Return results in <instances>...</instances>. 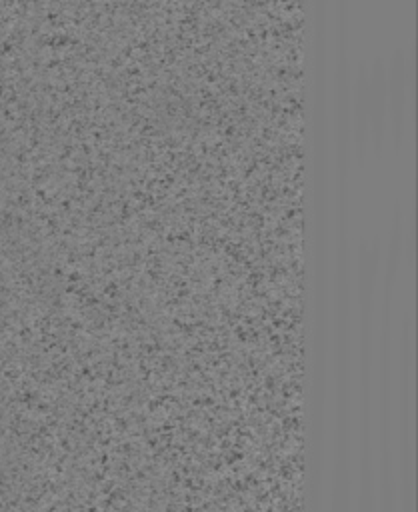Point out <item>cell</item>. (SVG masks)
Returning <instances> with one entry per match:
<instances>
[{"instance_id":"1","label":"cell","mask_w":418,"mask_h":512,"mask_svg":"<svg viewBox=\"0 0 418 512\" xmlns=\"http://www.w3.org/2000/svg\"><path fill=\"white\" fill-rule=\"evenodd\" d=\"M414 86V62L404 60L402 54H394L390 70L386 74V118L394 142H400L406 128V102L412 98Z\"/></svg>"}]
</instances>
